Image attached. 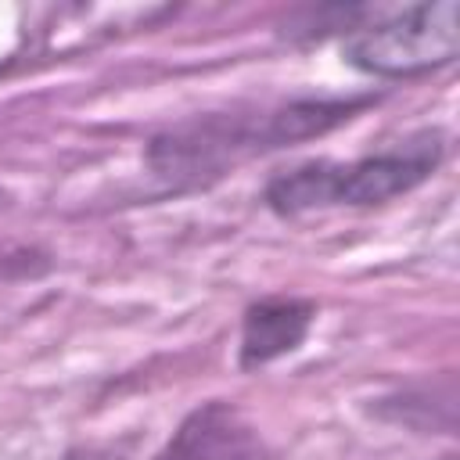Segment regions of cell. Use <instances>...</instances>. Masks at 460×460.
I'll return each mask as SVG.
<instances>
[{
    "label": "cell",
    "mask_w": 460,
    "mask_h": 460,
    "mask_svg": "<svg viewBox=\"0 0 460 460\" xmlns=\"http://www.w3.org/2000/svg\"><path fill=\"white\" fill-rule=\"evenodd\" d=\"M442 158V144L435 133L413 137L395 151L334 165L316 162L302 165L270 183L266 198L277 212H302V208H327V205H377L410 187H417Z\"/></svg>",
    "instance_id": "cell-1"
},
{
    "label": "cell",
    "mask_w": 460,
    "mask_h": 460,
    "mask_svg": "<svg viewBox=\"0 0 460 460\" xmlns=\"http://www.w3.org/2000/svg\"><path fill=\"white\" fill-rule=\"evenodd\" d=\"M460 50V4L435 0L406 7L385 22L356 29L345 58L374 75H420L449 65Z\"/></svg>",
    "instance_id": "cell-2"
},
{
    "label": "cell",
    "mask_w": 460,
    "mask_h": 460,
    "mask_svg": "<svg viewBox=\"0 0 460 460\" xmlns=\"http://www.w3.org/2000/svg\"><path fill=\"white\" fill-rule=\"evenodd\" d=\"M155 460H262L255 428L226 402L194 410Z\"/></svg>",
    "instance_id": "cell-3"
},
{
    "label": "cell",
    "mask_w": 460,
    "mask_h": 460,
    "mask_svg": "<svg viewBox=\"0 0 460 460\" xmlns=\"http://www.w3.org/2000/svg\"><path fill=\"white\" fill-rule=\"evenodd\" d=\"M309 320H313V305L309 302L273 298V302L252 305L248 316H244L241 363L244 367H259V363H270V359L298 349V341L309 331Z\"/></svg>",
    "instance_id": "cell-4"
}]
</instances>
